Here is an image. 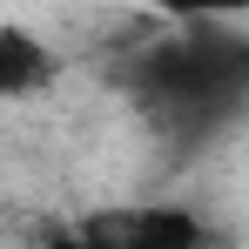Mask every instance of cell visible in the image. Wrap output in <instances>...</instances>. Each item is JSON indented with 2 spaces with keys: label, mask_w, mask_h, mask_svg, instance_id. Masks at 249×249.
Instances as JSON below:
<instances>
[{
  "label": "cell",
  "mask_w": 249,
  "mask_h": 249,
  "mask_svg": "<svg viewBox=\"0 0 249 249\" xmlns=\"http://www.w3.org/2000/svg\"><path fill=\"white\" fill-rule=\"evenodd\" d=\"M88 243L101 249H202V222L189 209H115L88 222Z\"/></svg>",
  "instance_id": "6da1fadb"
},
{
  "label": "cell",
  "mask_w": 249,
  "mask_h": 249,
  "mask_svg": "<svg viewBox=\"0 0 249 249\" xmlns=\"http://www.w3.org/2000/svg\"><path fill=\"white\" fill-rule=\"evenodd\" d=\"M175 14H189V20H222V14H249V0H168Z\"/></svg>",
  "instance_id": "3957f363"
},
{
  "label": "cell",
  "mask_w": 249,
  "mask_h": 249,
  "mask_svg": "<svg viewBox=\"0 0 249 249\" xmlns=\"http://www.w3.org/2000/svg\"><path fill=\"white\" fill-rule=\"evenodd\" d=\"M47 74H54L47 47L34 34H20V27H7V41H0V88H7V101H27Z\"/></svg>",
  "instance_id": "7a4b0ae2"
}]
</instances>
